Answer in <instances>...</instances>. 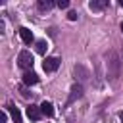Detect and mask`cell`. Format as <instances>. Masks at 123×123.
Here are the masks:
<instances>
[{"instance_id": "obj_1", "label": "cell", "mask_w": 123, "mask_h": 123, "mask_svg": "<svg viewBox=\"0 0 123 123\" xmlns=\"http://www.w3.org/2000/svg\"><path fill=\"white\" fill-rule=\"evenodd\" d=\"M108 65H110V77H111V81H115L117 77H119V60H117V54L115 52H110V62H108Z\"/></svg>"}, {"instance_id": "obj_2", "label": "cell", "mask_w": 123, "mask_h": 123, "mask_svg": "<svg viewBox=\"0 0 123 123\" xmlns=\"http://www.w3.org/2000/svg\"><path fill=\"white\" fill-rule=\"evenodd\" d=\"M17 63H19V67H23V69H31V67H33V56H31V52L21 50L19 56H17Z\"/></svg>"}, {"instance_id": "obj_3", "label": "cell", "mask_w": 123, "mask_h": 123, "mask_svg": "<svg viewBox=\"0 0 123 123\" xmlns=\"http://www.w3.org/2000/svg\"><path fill=\"white\" fill-rule=\"evenodd\" d=\"M42 67H44V71H46V73H52V71H56V69L60 67V58H56V56H50V58H46V60H44V63H42Z\"/></svg>"}, {"instance_id": "obj_4", "label": "cell", "mask_w": 123, "mask_h": 123, "mask_svg": "<svg viewBox=\"0 0 123 123\" xmlns=\"http://www.w3.org/2000/svg\"><path fill=\"white\" fill-rule=\"evenodd\" d=\"M40 115H42V111H40V106H27V117L31 119V121H38L40 119Z\"/></svg>"}, {"instance_id": "obj_5", "label": "cell", "mask_w": 123, "mask_h": 123, "mask_svg": "<svg viewBox=\"0 0 123 123\" xmlns=\"http://www.w3.org/2000/svg\"><path fill=\"white\" fill-rule=\"evenodd\" d=\"M19 37H21V40H23L25 44H31V42L35 40L33 31H31V29H27V27H19Z\"/></svg>"}, {"instance_id": "obj_6", "label": "cell", "mask_w": 123, "mask_h": 123, "mask_svg": "<svg viewBox=\"0 0 123 123\" xmlns=\"http://www.w3.org/2000/svg\"><path fill=\"white\" fill-rule=\"evenodd\" d=\"M38 83V75L33 73V71H25L23 75V85H37Z\"/></svg>"}, {"instance_id": "obj_7", "label": "cell", "mask_w": 123, "mask_h": 123, "mask_svg": "<svg viewBox=\"0 0 123 123\" xmlns=\"http://www.w3.org/2000/svg\"><path fill=\"white\" fill-rule=\"evenodd\" d=\"M106 6H108L106 0H90V2H88V8H90L92 12H100V10H104Z\"/></svg>"}, {"instance_id": "obj_8", "label": "cell", "mask_w": 123, "mask_h": 123, "mask_svg": "<svg viewBox=\"0 0 123 123\" xmlns=\"http://www.w3.org/2000/svg\"><path fill=\"white\" fill-rule=\"evenodd\" d=\"M40 111H42V115L52 117V115H54V106H52L50 102H42V104H40Z\"/></svg>"}, {"instance_id": "obj_9", "label": "cell", "mask_w": 123, "mask_h": 123, "mask_svg": "<svg viewBox=\"0 0 123 123\" xmlns=\"http://www.w3.org/2000/svg\"><path fill=\"white\" fill-rule=\"evenodd\" d=\"M8 110H10V115H12V119L15 121V123H23V117H21V113H19V110L15 108V106H8Z\"/></svg>"}, {"instance_id": "obj_10", "label": "cell", "mask_w": 123, "mask_h": 123, "mask_svg": "<svg viewBox=\"0 0 123 123\" xmlns=\"http://www.w3.org/2000/svg\"><path fill=\"white\" fill-rule=\"evenodd\" d=\"M81 94H83V86H81V85H73V86H71V98H69V102L75 100V98H79Z\"/></svg>"}, {"instance_id": "obj_11", "label": "cell", "mask_w": 123, "mask_h": 123, "mask_svg": "<svg viewBox=\"0 0 123 123\" xmlns=\"http://www.w3.org/2000/svg\"><path fill=\"white\" fill-rule=\"evenodd\" d=\"M37 6H38V10L48 12V10H52V6H54V4H52L50 0H38V4H37Z\"/></svg>"}, {"instance_id": "obj_12", "label": "cell", "mask_w": 123, "mask_h": 123, "mask_svg": "<svg viewBox=\"0 0 123 123\" xmlns=\"http://www.w3.org/2000/svg\"><path fill=\"white\" fill-rule=\"evenodd\" d=\"M46 48H48L46 40H37V52H38V54H44V52H46Z\"/></svg>"}, {"instance_id": "obj_13", "label": "cell", "mask_w": 123, "mask_h": 123, "mask_svg": "<svg viewBox=\"0 0 123 123\" xmlns=\"http://www.w3.org/2000/svg\"><path fill=\"white\" fill-rule=\"evenodd\" d=\"M67 6H69V2H67V0H58V8H62V10H63V8H67Z\"/></svg>"}, {"instance_id": "obj_14", "label": "cell", "mask_w": 123, "mask_h": 123, "mask_svg": "<svg viewBox=\"0 0 123 123\" xmlns=\"http://www.w3.org/2000/svg\"><path fill=\"white\" fill-rule=\"evenodd\" d=\"M67 17H69L71 21H75V19H77V12H69V13H67Z\"/></svg>"}, {"instance_id": "obj_15", "label": "cell", "mask_w": 123, "mask_h": 123, "mask_svg": "<svg viewBox=\"0 0 123 123\" xmlns=\"http://www.w3.org/2000/svg\"><path fill=\"white\" fill-rule=\"evenodd\" d=\"M6 119H8V113L2 111V113H0V123H6Z\"/></svg>"}, {"instance_id": "obj_16", "label": "cell", "mask_w": 123, "mask_h": 123, "mask_svg": "<svg viewBox=\"0 0 123 123\" xmlns=\"http://www.w3.org/2000/svg\"><path fill=\"white\" fill-rule=\"evenodd\" d=\"M119 119H121V121H123V111H119Z\"/></svg>"}, {"instance_id": "obj_17", "label": "cell", "mask_w": 123, "mask_h": 123, "mask_svg": "<svg viewBox=\"0 0 123 123\" xmlns=\"http://www.w3.org/2000/svg\"><path fill=\"white\" fill-rule=\"evenodd\" d=\"M119 6H121V8H123V0H119Z\"/></svg>"}, {"instance_id": "obj_18", "label": "cell", "mask_w": 123, "mask_h": 123, "mask_svg": "<svg viewBox=\"0 0 123 123\" xmlns=\"http://www.w3.org/2000/svg\"><path fill=\"white\" fill-rule=\"evenodd\" d=\"M121 33H123V23H121Z\"/></svg>"}]
</instances>
